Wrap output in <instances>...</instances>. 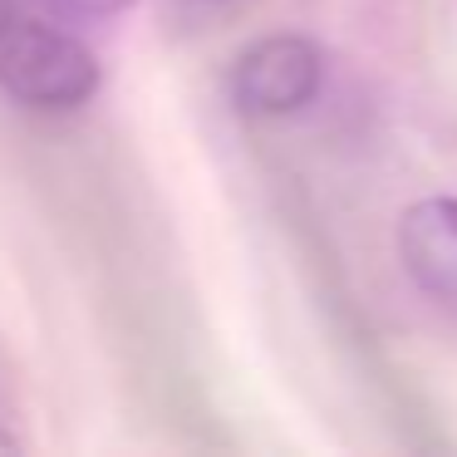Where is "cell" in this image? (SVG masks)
<instances>
[{"label":"cell","mask_w":457,"mask_h":457,"mask_svg":"<svg viewBox=\"0 0 457 457\" xmlns=\"http://www.w3.org/2000/svg\"><path fill=\"white\" fill-rule=\"evenodd\" d=\"M99 60L54 25H11L0 35V89L40 113H74L99 94Z\"/></svg>","instance_id":"cell-1"},{"label":"cell","mask_w":457,"mask_h":457,"mask_svg":"<svg viewBox=\"0 0 457 457\" xmlns=\"http://www.w3.org/2000/svg\"><path fill=\"white\" fill-rule=\"evenodd\" d=\"M227 89L246 119H290L325 89V50L295 30L261 35L237 54Z\"/></svg>","instance_id":"cell-2"},{"label":"cell","mask_w":457,"mask_h":457,"mask_svg":"<svg viewBox=\"0 0 457 457\" xmlns=\"http://www.w3.org/2000/svg\"><path fill=\"white\" fill-rule=\"evenodd\" d=\"M394 241L418 295L437 300V305H457V197L453 192L408 202Z\"/></svg>","instance_id":"cell-3"},{"label":"cell","mask_w":457,"mask_h":457,"mask_svg":"<svg viewBox=\"0 0 457 457\" xmlns=\"http://www.w3.org/2000/svg\"><path fill=\"white\" fill-rule=\"evenodd\" d=\"M54 15H70V21H109V15H123L133 0H40Z\"/></svg>","instance_id":"cell-4"},{"label":"cell","mask_w":457,"mask_h":457,"mask_svg":"<svg viewBox=\"0 0 457 457\" xmlns=\"http://www.w3.org/2000/svg\"><path fill=\"white\" fill-rule=\"evenodd\" d=\"M15 25V0H0V35Z\"/></svg>","instance_id":"cell-5"},{"label":"cell","mask_w":457,"mask_h":457,"mask_svg":"<svg viewBox=\"0 0 457 457\" xmlns=\"http://www.w3.org/2000/svg\"><path fill=\"white\" fill-rule=\"evenodd\" d=\"M197 5H227V0H197Z\"/></svg>","instance_id":"cell-6"}]
</instances>
